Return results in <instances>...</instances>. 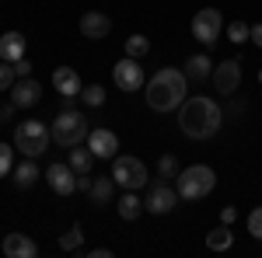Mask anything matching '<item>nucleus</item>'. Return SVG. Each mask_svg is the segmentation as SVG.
Returning <instances> with one entry per match:
<instances>
[{
  "mask_svg": "<svg viewBox=\"0 0 262 258\" xmlns=\"http://www.w3.org/2000/svg\"><path fill=\"white\" fill-rule=\"evenodd\" d=\"M224 112L217 101H210L206 95H192L179 105V126L189 139H210L221 133Z\"/></svg>",
  "mask_w": 262,
  "mask_h": 258,
  "instance_id": "obj_1",
  "label": "nucleus"
},
{
  "mask_svg": "<svg viewBox=\"0 0 262 258\" xmlns=\"http://www.w3.org/2000/svg\"><path fill=\"white\" fill-rule=\"evenodd\" d=\"M189 98V77L179 66H161L147 84V105L154 112H175Z\"/></svg>",
  "mask_w": 262,
  "mask_h": 258,
  "instance_id": "obj_2",
  "label": "nucleus"
},
{
  "mask_svg": "<svg viewBox=\"0 0 262 258\" xmlns=\"http://www.w3.org/2000/svg\"><path fill=\"white\" fill-rule=\"evenodd\" d=\"M49 139H53V133L39 119H21L14 126V150H21L25 157H42L46 147H49Z\"/></svg>",
  "mask_w": 262,
  "mask_h": 258,
  "instance_id": "obj_3",
  "label": "nucleus"
},
{
  "mask_svg": "<svg viewBox=\"0 0 262 258\" xmlns=\"http://www.w3.org/2000/svg\"><path fill=\"white\" fill-rule=\"evenodd\" d=\"M49 133H53V139L60 143V147H77L81 139H88V119H84V112H74V108H63L60 115L53 119V126H49Z\"/></svg>",
  "mask_w": 262,
  "mask_h": 258,
  "instance_id": "obj_4",
  "label": "nucleus"
},
{
  "mask_svg": "<svg viewBox=\"0 0 262 258\" xmlns=\"http://www.w3.org/2000/svg\"><path fill=\"white\" fill-rule=\"evenodd\" d=\"M213 185H217V175L206 164H192L179 171V199H203L213 192Z\"/></svg>",
  "mask_w": 262,
  "mask_h": 258,
  "instance_id": "obj_5",
  "label": "nucleus"
},
{
  "mask_svg": "<svg viewBox=\"0 0 262 258\" xmlns=\"http://www.w3.org/2000/svg\"><path fill=\"white\" fill-rule=\"evenodd\" d=\"M112 178L122 189H143L147 185V164L140 157H112Z\"/></svg>",
  "mask_w": 262,
  "mask_h": 258,
  "instance_id": "obj_6",
  "label": "nucleus"
},
{
  "mask_svg": "<svg viewBox=\"0 0 262 258\" xmlns=\"http://www.w3.org/2000/svg\"><path fill=\"white\" fill-rule=\"evenodd\" d=\"M224 32V14L217 11V7H203V11H196V18H192V39L203 42L206 49L213 45V42L221 39Z\"/></svg>",
  "mask_w": 262,
  "mask_h": 258,
  "instance_id": "obj_7",
  "label": "nucleus"
},
{
  "mask_svg": "<svg viewBox=\"0 0 262 258\" xmlns=\"http://www.w3.org/2000/svg\"><path fill=\"white\" fill-rule=\"evenodd\" d=\"M175 206H179V192H175L168 181H154V189H150L147 199H143V209H147V213H154V217L171 213Z\"/></svg>",
  "mask_w": 262,
  "mask_h": 258,
  "instance_id": "obj_8",
  "label": "nucleus"
},
{
  "mask_svg": "<svg viewBox=\"0 0 262 258\" xmlns=\"http://www.w3.org/2000/svg\"><path fill=\"white\" fill-rule=\"evenodd\" d=\"M112 80H116V87H122V91H140L143 84H147L143 66L133 60V56H126V60H119L112 66Z\"/></svg>",
  "mask_w": 262,
  "mask_h": 258,
  "instance_id": "obj_9",
  "label": "nucleus"
},
{
  "mask_svg": "<svg viewBox=\"0 0 262 258\" xmlns=\"http://www.w3.org/2000/svg\"><path fill=\"white\" fill-rule=\"evenodd\" d=\"M210 80H213V87H217L221 95H234V91L242 87V63H238V60L217 63L213 74H210Z\"/></svg>",
  "mask_w": 262,
  "mask_h": 258,
  "instance_id": "obj_10",
  "label": "nucleus"
},
{
  "mask_svg": "<svg viewBox=\"0 0 262 258\" xmlns=\"http://www.w3.org/2000/svg\"><path fill=\"white\" fill-rule=\"evenodd\" d=\"M46 181L56 196H74L77 192V171L70 164H49L46 168Z\"/></svg>",
  "mask_w": 262,
  "mask_h": 258,
  "instance_id": "obj_11",
  "label": "nucleus"
},
{
  "mask_svg": "<svg viewBox=\"0 0 262 258\" xmlns=\"http://www.w3.org/2000/svg\"><path fill=\"white\" fill-rule=\"evenodd\" d=\"M88 150L101 160H112L116 150H119V136H116L112 129H91V133H88Z\"/></svg>",
  "mask_w": 262,
  "mask_h": 258,
  "instance_id": "obj_12",
  "label": "nucleus"
},
{
  "mask_svg": "<svg viewBox=\"0 0 262 258\" xmlns=\"http://www.w3.org/2000/svg\"><path fill=\"white\" fill-rule=\"evenodd\" d=\"M42 98V84L32 77H21L14 80V87H11V101H14V108H35Z\"/></svg>",
  "mask_w": 262,
  "mask_h": 258,
  "instance_id": "obj_13",
  "label": "nucleus"
},
{
  "mask_svg": "<svg viewBox=\"0 0 262 258\" xmlns=\"http://www.w3.org/2000/svg\"><path fill=\"white\" fill-rule=\"evenodd\" d=\"M53 87L63 95L67 105H70L74 98H81V77H77L74 66H56V70H53Z\"/></svg>",
  "mask_w": 262,
  "mask_h": 258,
  "instance_id": "obj_14",
  "label": "nucleus"
},
{
  "mask_svg": "<svg viewBox=\"0 0 262 258\" xmlns=\"http://www.w3.org/2000/svg\"><path fill=\"white\" fill-rule=\"evenodd\" d=\"M108 32H112V18L108 14H101V11H88L81 18V35L91 42H101L108 39Z\"/></svg>",
  "mask_w": 262,
  "mask_h": 258,
  "instance_id": "obj_15",
  "label": "nucleus"
},
{
  "mask_svg": "<svg viewBox=\"0 0 262 258\" xmlns=\"http://www.w3.org/2000/svg\"><path fill=\"white\" fill-rule=\"evenodd\" d=\"M4 255L7 258H35L39 255V244L28 234H7L4 238Z\"/></svg>",
  "mask_w": 262,
  "mask_h": 258,
  "instance_id": "obj_16",
  "label": "nucleus"
},
{
  "mask_svg": "<svg viewBox=\"0 0 262 258\" xmlns=\"http://www.w3.org/2000/svg\"><path fill=\"white\" fill-rule=\"evenodd\" d=\"M25 49H28V42H25L21 32H4V35H0V60L4 63L25 60Z\"/></svg>",
  "mask_w": 262,
  "mask_h": 258,
  "instance_id": "obj_17",
  "label": "nucleus"
},
{
  "mask_svg": "<svg viewBox=\"0 0 262 258\" xmlns=\"http://www.w3.org/2000/svg\"><path fill=\"white\" fill-rule=\"evenodd\" d=\"M88 196H91V202H95V209L112 206V199H116V178H112V175H95Z\"/></svg>",
  "mask_w": 262,
  "mask_h": 258,
  "instance_id": "obj_18",
  "label": "nucleus"
},
{
  "mask_svg": "<svg viewBox=\"0 0 262 258\" xmlns=\"http://www.w3.org/2000/svg\"><path fill=\"white\" fill-rule=\"evenodd\" d=\"M210 74H213V63H210L206 53H196V56L185 60V77L189 80H206Z\"/></svg>",
  "mask_w": 262,
  "mask_h": 258,
  "instance_id": "obj_19",
  "label": "nucleus"
},
{
  "mask_svg": "<svg viewBox=\"0 0 262 258\" xmlns=\"http://www.w3.org/2000/svg\"><path fill=\"white\" fill-rule=\"evenodd\" d=\"M11 175H14V185H18V189H32V185L39 181V164H35V157H28V160H21Z\"/></svg>",
  "mask_w": 262,
  "mask_h": 258,
  "instance_id": "obj_20",
  "label": "nucleus"
},
{
  "mask_svg": "<svg viewBox=\"0 0 262 258\" xmlns=\"http://www.w3.org/2000/svg\"><path fill=\"white\" fill-rule=\"evenodd\" d=\"M67 164H70L77 175H91L95 154H91V150H81V143H77V147H70V157H67Z\"/></svg>",
  "mask_w": 262,
  "mask_h": 258,
  "instance_id": "obj_21",
  "label": "nucleus"
},
{
  "mask_svg": "<svg viewBox=\"0 0 262 258\" xmlns=\"http://www.w3.org/2000/svg\"><path fill=\"white\" fill-rule=\"evenodd\" d=\"M231 244H234V234H231V227H227V223H221L217 230H210V234H206V248H210V251H227Z\"/></svg>",
  "mask_w": 262,
  "mask_h": 258,
  "instance_id": "obj_22",
  "label": "nucleus"
},
{
  "mask_svg": "<svg viewBox=\"0 0 262 258\" xmlns=\"http://www.w3.org/2000/svg\"><path fill=\"white\" fill-rule=\"evenodd\" d=\"M143 213V199H137L133 189H126V196L119 199V217L122 220H137Z\"/></svg>",
  "mask_w": 262,
  "mask_h": 258,
  "instance_id": "obj_23",
  "label": "nucleus"
},
{
  "mask_svg": "<svg viewBox=\"0 0 262 258\" xmlns=\"http://www.w3.org/2000/svg\"><path fill=\"white\" fill-rule=\"evenodd\" d=\"M179 178V160H175V154H161V160H158V181H171Z\"/></svg>",
  "mask_w": 262,
  "mask_h": 258,
  "instance_id": "obj_24",
  "label": "nucleus"
},
{
  "mask_svg": "<svg viewBox=\"0 0 262 258\" xmlns=\"http://www.w3.org/2000/svg\"><path fill=\"white\" fill-rule=\"evenodd\" d=\"M81 101L88 105V108H101V105H105V87H101V84H88V87H81Z\"/></svg>",
  "mask_w": 262,
  "mask_h": 258,
  "instance_id": "obj_25",
  "label": "nucleus"
},
{
  "mask_svg": "<svg viewBox=\"0 0 262 258\" xmlns=\"http://www.w3.org/2000/svg\"><path fill=\"white\" fill-rule=\"evenodd\" d=\"M147 53H150V42H147V35H129V39H126V56L140 60V56H147Z\"/></svg>",
  "mask_w": 262,
  "mask_h": 258,
  "instance_id": "obj_26",
  "label": "nucleus"
},
{
  "mask_svg": "<svg viewBox=\"0 0 262 258\" xmlns=\"http://www.w3.org/2000/svg\"><path fill=\"white\" fill-rule=\"evenodd\" d=\"M81 241H84V230H81V223H74V227L60 238V248H63V251H77V248H81Z\"/></svg>",
  "mask_w": 262,
  "mask_h": 258,
  "instance_id": "obj_27",
  "label": "nucleus"
},
{
  "mask_svg": "<svg viewBox=\"0 0 262 258\" xmlns=\"http://www.w3.org/2000/svg\"><path fill=\"white\" fill-rule=\"evenodd\" d=\"M248 32H252V25H245V21H231V25H227V39L234 42V45L248 42Z\"/></svg>",
  "mask_w": 262,
  "mask_h": 258,
  "instance_id": "obj_28",
  "label": "nucleus"
},
{
  "mask_svg": "<svg viewBox=\"0 0 262 258\" xmlns=\"http://www.w3.org/2000/svg\"><path fill=\"white\" fill-rule=\"evenodd\" d=\"M14 171V150H11V143H0V178H7Z\"/></svg>",
  "mask_w": 262,
  "mask_h": 258,
  "instance_id": "obj_29",
  "label": "nucleus"
},
{
  "mask_svg": "<svg viewBox=\"0 0 262 258\" xmlns=\"http://www.w3.org/2000/svg\"><path fill=\"white\" fill-rule=\"evenodd\" d=\"M14 80H18L14 63H4V60H0V91H11V87H14Z\"/></svg>",
  "mask_w": 262,
  "mask_h": 258,
  "instance_id": "obj_30",
  "label": "nucleus"
},
{
  "mask_svg": "<svg viewBox=\"0 0 262 258\" xmlns=\"http://www.w3.org/2000/svg\"><path fill=\"white\" fill-rule=\"evenodd\" d=\"M248 234L262 241V206H259V209H252V213H248Z\"/></svg>",
  "mask_w": 262,
  "mask_h": 258,
  "instance_id": "obj_31",
  "label": "nucleus"
},
{
  "mask_svg": "<svg viewBox=\"0 0 262 258\" xmlns=\"http://www.w3.org/2000/svg\"><path fill=\"white\" fill-rule=\"evenodd\" d=\"M234 220H238V209H234V206H224V209H221V223H227V227H231Z\"/></svg>",
  "mask_w": 262,
  "mask_h": 258,
  "instance_id": "obj_32",
  "label": "nucleus"
},
{
  "mask_svg": "<svg viewBox=\"0 0 262 258\" xmlns=\"http://www.w3.org/2000/svg\"><path fill=\"white\" fill-rule=\"evenodd\" d=\"M14 74H18V80L21 77H32V63H28V60H18V63H14Z\"/></svg>",
  "mask_w": 262,
  "mask_h": 258,
  "instance_id": "obj_33",
  "label": "nucleus"
},
{
  "mask_svg": "<svg viewBox=\"0 0 262 258\" xmlns=\"http://www.w3.org/2000/svg\"><path fill=\"white\" fill-rule=\"evenodd\" d=\"M77 192H91V175H77Z\"/></svg>",
  "mask_w": 262,
  "mask_h": 258,
  "instance_id": "obj_34",
  "label": "nucleus"
},
{
  "mask_svg": "<svg viewBox=\"0 0 262 258\" xmlns=\"http://www.w3.org/2000/svg\"><path fill=\"white\" fill-rule=\"evenodd\" d=\"M248 39H252V42H255V45L262 49V25H252V32H248Z\"/></svg>",
  "mask_w": 262,
  "mask_h": 258,
  "instance_id": "obj_35",
  "label": "nucleus"
},
{
  "mask_svg": "<svg viewBox=\"0 0 262 258\" xmlns=\"http://www.w3.org/2000/svg\"><path fill=\"white\" fill-rule=\"evenodd\" d=\"M11 115H14V101L11 105H0V122H7Z\"/></svg>",
  "mask_w": 262,
  "mask_h": 258,
  "instance_id": "obj_36",
  "label": "nucleus"
},
{
  "mask_svg": "<svg viewBox=\"0 0 262 258\" xmlns=\"http://www.w3.org/2000/svg\"><path fill=\"white\" fill-rule=\"evenodd\" d=\"M88 255H91V258H112V251H108V248H91Z\"/></svg>",
  "mask_w": 262,
  "mask_h": 258,
  "instance_id": "obj_37",
  "label": "nucleus"
},
{
  "mask_svg": "<svg viewBox=\"0 0 262 258\" xmlns=\"http://www.w3.org/2000/svg\"><path fill=\"white\" fill-rule=\"evenodd\" d=\"M259 80H262V70H259Z\"/></svg>",
  "mask_w": 262,
  "mask_h": 258,
  "instance_id": "obj_38",
  "label": "nucleus"
}]
</instances>
